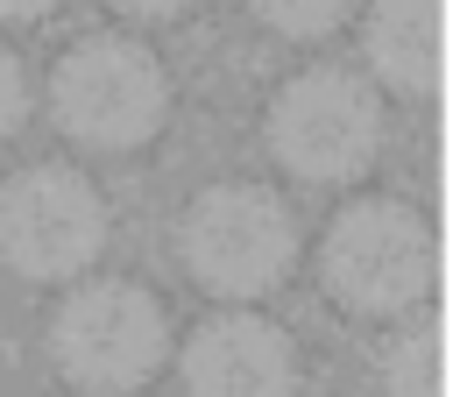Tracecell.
<instances>
[{"label":"cell","instance_id":"6da1fadb","mask_svg":"<svg viewBox=\"0 0 453 397\" xmlns=\"http://www.w3.org/2000/svg\"><path fill=\"white\" fill-rule=\"evenodd\" d=\"M439 241L403 198H354L319 234V284L361 319H403L432 298Z\"/></svg>","mask_w":453,"mask_h":397},{"label":"cell","instance_id":"7a4b0ae2","mask_svg":"<svg viewBox=\"0 0 453 397\" xmlns=\"http://www.w3.org/2000/svg\"><path fill=\"white\" fill-rule=\"evenodd\" d=\"M50 113L78 149L127 156V149L156 142V128L170 113V78H163L149 43L85 35L78 50H64V64L50 78Z\"/></svg>","mask_w":453,"mask_h":397},{"label":"cell","instance_id":"3957f363","mask_svg":"<svg viewBox=\"0 0 453 397\" xmlns=\"http://www.w3.org/2000/svg\"><path fill=\"white\" fill-rule=\"evenodd\" d=\"M50 354H57V376L78 397H134L170 362V326H163V305L142 284L106 276V284H78L57 305Z\"/></svg>","mask_w":453,"mask_h":397},{"label":"cell","instance_id":"277c9868","mask_svg":"<svg viewBox=\"0 0 453 397\" xmlns=\"http://www.w3.org/2000/svg\"><path fill=\"white\" fill-rule=\"evenodd\" d=\"M269 156L304 177V184H354L375 156H382V99L368 78L340 71V64H311L297 71L276 99H269Z\"/></svg>","mask_w":453,"mask_h":397},{"label":"cell","instance_id":"5b68a950","mask_svg":"<svg viewBox=\"0 0 453 397\" xmlns=\"http://www.w3.org/2000/svg\"><path fill=\"white\" fill-rule=\"evenodd\" d=\"M177 248H184V269L212 298L241 305V298H262V291H276L290 276L297 220L262 184H205L177 220Z\"/></svg>","mask_w":453,"mask_h":397},{"label":"cell","instance_id":"8992f818","mask_svg":"<svg viewBox=\"0 0 453 397\" xmlns=\"http://www.w3.org/2000/svg\"><path fill=\"white\" fill-rule=\"evenodd\" d=\"M99 248H106V198L85 170L28 163L0 184V269L57 284L92 269Z\"/></svg>","mask_w":453,"mask_h":397},{"label":"cell","instance_id":"52a82bcc","mask_svg":"<svg viewBox=\"0 0 453 397\" xmlns=\"http://www.w3.org/2000/svg\"><path fill=\"white\" fill-rule=\"evenodd\" d=\"M184 397H297V340L262 312L205 319L177 354Z\"/></svg>","mask_w":453,"mask_h":397},{"label":"cell","instance_id":"ba28073f","mask_svg":"<svg viewBox=\"0 0 453 397\" xmlns=\"http://www.w3.org/2000/svg\"><path fill=\"white\" fill-rule=\"evenodd\" d=\"M361 57L389 92L425 99L439 85V0H375L361 21Z\"/></svg>","mask_w":453,"mask_h":397},{"label":"cell","instance_id":"9c48e42d","mask_svg":"<svg viewBox=\"0 0 453 397\" xmlns=\"http://www.w3.org/2000/svg\"><path fill=\"white\" fill-rule=\"evenodd\" d=\"M382 390H389V397H439V319H418L411 333L389 340V354H382Z\"/></svg>","mask_w":453,"mask_h":397},{"label":"cell","instance_id":"30bf717a","mask_svg":"<svg viewBox=\"0 0 453 397\" xmlns=\"http://www.w3.org/2000/svg\"><path fill=\"white\" fill-rule=\"evenodd\" d=\"M248 14L269 28V35H290V43H311V35H333L354 0H248Z\"/></svg>","mask_w":453,"mask_h":397},{"label":"cell","instance_id":"8fae6325","mask_svg":"<svg viewBox=\"0 0 453 397\" xmlns=\"http://www.w3.org/2000/svg\"><path fill=\"white\" fill-rule=\"evenodd\" d=\"M21 113H28V71H21V57L0 43V142L21 128Z\"/></svg>","mask_w":453,"mask_h":397},{"label":"cell","instance_id":"7c38bea8","mask_svg":"<svg viewBox=\"0 0 453 397\" xmlns=\"http://www.w3.org/2000/svg\"><path fill=\"white\" fill-rule=\"evenodd\" d=\"M120 14H134V21H163V14H184L191 0H113Z\"/></svg>","mask_w":453,"mask_h":397},{"label":"cell","instance_id":"4fadbf2b","mask_svg":"<svg viewBox=\"0 0 453 397\" xmlns=\"http://www.w3.org/2000/svg\"><path fill=\"white\" fill-rule=\"evenodd\" d=\"M57 0H0V21H35V14H50Z\"/></svg>","mask_w":453,"mask_h":397}]
</instances>
